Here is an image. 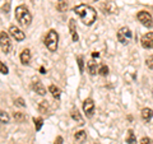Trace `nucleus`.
<instances>
[{
    "mask_svg": "<svg viewBox=\"0 0 153 144\" xmlns=\"http://www.w3.org/2000/svg\"><path fill=\"white\" fill-rule=\"evenodd\" d=\"M140 44L144 49H153V32H148L140 38Z\"/></svg>",
    "mask_w": 153,
    "mask_h": 144,
    "instance_id": "1a4fd4ad",
    "label": "nucleus"
},
{
    "mask_svg": "<svg viewBox=\"0 0 153 144\" xmlns=\"http://www.w3.org/2000/svg\"><path fill=\"white\" fill-rule=\"evenodd\" d=\"M9 120H10V117H9L8 112H5V111H0V122L8 124V122H9Z\"/></svg>",
    "mask_w": 153,
    "mask_h": 144,
    "instance_id": "4be33fe9",
    "label": "nucleus"
},
{
    "mask_svg": "<svg viewBox=\"0 0 153 144\" xmlns=\"http://www.w3.org/2000/svg\"><path fill=\"white\" fill-rule=\"evenodd\" d=\"M40 73H41V74H45V73H46V70H45L44 66H41V68H40Z\"/></svg>",
    "mask_w": 153,
    "mask_h": 144,
    "instance_id": "2f4dec72",
    "label": "nucleus"
},
{
    "mask_svg": "<svg viewBox=\"0 0 153 144\" xmlns=\"http://www.w3.org/2000/svg\"><path fill=\"white\" fill-rule=\"evenodd\" d=\"M98 56H100L98 52H93V54H92V57H93V59H94V57H98Z\"/></svg>",
    "mask_w": 153,
    "mask_h": 144,
    "instance_id": "473e14b6",
    "label": "nucleus"
},
{
    "mask_svg": "<svg viewBox=\"0 0 153 144\" xmlns=\"http://www.w3.org/2000/svg\"><path fill=\"white\" fill-rule=\"evenodd\" d=\"M56 9L59 12H66L68 10V0H57L56 3Z\"/></svg>",
    "mask_w": 153,
    "mask_h": 144,
    "instance_id": "dca6fc26",
    "label": "nucleus"
},
{
    "mask_svg": "<svg viewBox=\"0 0 153 144\" xmlns=\"http://www.w3.org/2000/svg\"><path fill=\"white\" fill-rule=\"evenodd\" d=\"M140 144H153V140L151 138H143L140 140Z\"/></svg>",
    "mask_w": 153,
    "mask_h": 144,
    "instance_id": "c85d7f7f",
    "label": "nucleus"
},
{
    "mask_svg": "<svg viewBox=\"0 0 153 144\" xmlns=\"http://www.w3.org/2000/svg\"><path fill=\"white\" fill-rule=\"evenodd\" d=\"M115 4L112 3V1H107L105 5L102 7V8H105V10H103V13H106V14H110V13H114V10L112 9H110V7H114Z\"/></svg>",
    "mask_w": 153,
    "mask_h": 144,
    "instance_id": "393cba45",
    "label": "nucleus"
},
{
    "mask_svg": "<svg viewBox=\"0 0 153 144\" xmlns=\"http://www.w3.org/2000/svg\"><path fill=\"white\" fill-rule=\"evenodd\" d=\"M126 143L128 144H137V138H135V134L131 129L128 130V135H126Z\"/></svg>",
    "mask_w": 153,
    "mask_h": 144,
    "instance_id": "6ab92c4d",
    "label": "nucleus"
},
{
    "mask_svg": "<svg viewBox=\"0 0 153 144\" xmlns=\"http://www.w3.org/2000/svg\"><path fill=\"white\" fill-rule=\"evenodd\" d=\"M146 65H147L149 69H153V55H151L149 57H147V60H146Z\"/></svg>",
    "mask_w": 153,
    "mask_h": 144,
    "instance_id": "cd10ccee",
    "label": "nucleus"
},
{
    "mask_svg": "<svg viewBox=\"0 0 153 144\" xmlns=\"http://www.w3.org/2000/svg\"><path fill=\"white\" fill-rule=\"evenodd\" d=\"M33 122H35V128H36V130L37 131H40L41 130V128H42V125H44V119L42 117H35L33 119Z\"/></svg>",
    "mask_w": 153,
    "mask_h": 144,
    "instance_id": "412c9836",
    "label": "nucleus"
},
{
    "mask_svg": "<svg viewBox=\"0 0 153 144\" xmlns=\"http://www.w3.org/2000/svg\"><path fill=\"white\" fill-rule=\"evenodd\" d=\"M70 116H71V119H73L74 121L78 122L79 125H83V124H84V120H83L82 116H80V114H79L78 110H73V111L70 112Z\"/></svg>",
    "mask_w": 153,
    "mask_h": 144,
    "instance_id": "4468645a",
    "label": "nucleus"
},
{
    "mask_svg": "<svg viewBox=\"0 0 153 144\" xmlns=\"http://www.w3.org/2000/svg\"><path fill=\"white\" fill-rule=\"evenodd\" d=\"M16 103L18 105V106H21V107H25V106H26L25 101H23V98H21V97H19V98H17V99H16Z\"/></svg>",
    "mask_w": 153,
    "mask_h": 144,
    "instance_id": "c756f323",
    "label": "nucleus"
},
{
    "mask_svg": "<svg viewBox=\"0 0 153 144\" xmlns=\"http://www.w3.org/2000/svg\"><path fill=\"white\" fill-rule=\"evenodd\" d=\"M13 116H14V119H16L17 122H23V121L26 120V116H25V115H23L22 112H14Z\"/></svg>",
    "mask_w": 153,
    "mask_h": 144,
    "instance_id": "b1692460",
    "label": "nucleus"
},
{
    "mask_svg": "<svg viewBox=\"0 0 153 144\" xmlns=\"http://www.w3.org/2000/svg\"><path fill=\"white\" fill-rule=\"evenodd\" d=\"M0 47L4 54H9L12 50V41H10V37L5 31H1L0 32Z\"/></svg>",
    "mask_w": 153,
    "mask_h": 144,
    "instance_id": "20e7f679",
    "label": "nucleus"
},
{
    "mask_svg": "<svg viewBox=\"0 0 153 144\" xmlns=\"http://www.w3.org/2000/svg\"><path fill=\"white\" fill-rule=\"evenodd\" d=\"M30 61H31V51L28 49H25L21 54V63L23 65H28Z\"/></svg>",
    "mask_w": 153,
    "mask_h": 144,
    "instance_id": "9b49d317",
    "label": "nucleus"
},
{
    "mask_svg": "<svg viewBox=\"0 0 153 144\" xmlns=\"http://www.w3.org/2000/svg\"><path fill=\"white\" fill-rule=\"evenodd\" d=\"M85 138H87V133H85L84 130H79V131H76L75 133V135H74V139L78 143H83L85 140Z\"/></svg>",
    "mask_w": 153,
    "mask_h": 144,
    "instance_id": "f3484780",
    "label": "nucleus"
},
{
    "mask_svg": "<svg viewBox=\"0 0 153 144\" xmlns=\"http://www.w3.org/2000/svg\"><path fill=\"white\" fill-rule=\"evenodd\" d=\"M76 63H78V66H79V71L83 73L84 71V60H83V56H78L76 57Z\"/></svg>",
    "mask_w": 153,
    "mask_h": 144,
    "instance_id": "a878e982",
    "label": "nucleus"
},
{
    "mask_svg": "<svg viewBox=\"0 0 153 144\" xmlns=\"http://www.w3.org/2000/svg\"><path fill=\"white\" fill-rule=\"evenodd\" d=\"M73 10L76 16L80 18V21L87 26L93 24L94 21L97 19V12H96L92 7L87 5V4H79L78 7H75L73 9Z\"/></svg>",
    "mask_w": 153,
    "mask_h": 144,
    "instance_id": "f257e3e1",
    "label": "nucleus"
},
{
    "mask_svg": "<svg viewBox=\"0 0 153 144\" xmlns=\"http://www.w3.org/2000/svg\"><path fill=\"white\" fill-rule=\"evenodd\" d=\"M49 92L52 94V97L56 98V99H59L60 98V94H61V91L59 87H56V85L54 84H51L50 87H49Z\"/></svg>",
    "mask_w": 153,
    "mask_h": 144,
    "instance_id": "2eb2a0df",
    "label": "nucleus"
},
{
    "mask_svg": "<svg viewBox=\"0 0 153 144\" xmlns=\"http://www.w3.org/2000/svg\"><path fill=\"white\" fill-rule=\"evenodd\" d=\"M57 45H59V35L55 30H50L45 37V46L49 49V51L55 52L57 50Z\"/></svg>",
    "mask_w": 153,
    "mask_h": 144,
    "instance_id": "7ed1b4c3",
    "label": "nucleus"
},
{
    "mask_svg": "<svg viewBox=\"0 0 153 144\" xmlns=\"http://www.w3.org/2000/svg\"><path fill=\"white\" fill-rule=\"evenodd\" d=\"M16 19L18 21L19 26L23 28H27L32 22V16L30 10L25 5H19L16 8Z\"/></svg>",
    "mask_w": 153,
    "mask_h": 144,
    "instance_id": "f03ea898",
    "label": "nucleus"
},
{
    "mask_svg": "<svg viewBox=\"0 0 153 144\" xmlns=\"http://www.w3.org/2000/svg\"><path fill=\"white\" fill-rule=\"evenodd\" d=\"M94 144H98V143H94Z\"/></svg>",
    "mask_w": 153,
    "mask_h": 144,
    "instance_id": "f704fd0d",
    "label": "nucleus"
},
{
    "mask_svg": "<svg viewBox=\"0 0 153 144\" xmlns=\"http://www.w3.org/2000/svg\"><path fill=\"white\" fill-rule=\"evenodd\" d=\"M131 38V31L129 30L128 27H123L120 30L117 31V41L120 42V44L125 45L128 44V41Z\"/></svg>",
    "mask_w": 153,
    "mask_h": 144,
    "instance_id": "423d86ee",
    "label": "nucleus"
},
{
    "mask_svg": "<svg viewBox=\"0 0 153 144\" xmlns=\"http://www.w3.org/2000/svg\"><path fill=\"white\" fill-rule=\"evenodd\" d=\"M98 74L102 76H107L108 75V66L107 65H101L98 69Z\"/></svg>",
    "mask_w": 153,
    "mask_h": 144,
    "instance_id": "5701e85b",
    "label": "nucleus"
},
{
    "mask_svg": "<svg viewBox=\"0 0 153 144\" xmlns=\"http://www.w3.org/2000/svg\"><path fill=\"white\" fill-rule=\"evenodd\" d=\"M0 73L1 74H8L9 70H8V66L3 63V61H0Z\"/></svg>",
    "mask_w": 153,
    "mask_h": 144,
    "instance_id": "bb28decb",
    "label": "nucleus"
},
{
    "mask_svg": "<svg viewBox=\"0 0 153 144\" xmlns=\"http://www.w3.org/2000/svg\"><path fill=\"white\" fill-rule=\"evenodd\" d=\"M47 110H49V103H47V101H41L40 105H38V111L42 112V114H46Z\"/></svg>",
    "mask_w": 153,
    "mask_h": 144,
    "instance_id": "aec40b11",
    "label": "nucleus"
},
{
    "mask_svg": "<svg viewBox=\"0 0 153 144\" xmlns=\"http://www.w3.org/2000/svg\"><path fill=\"white\" fill-rule=\"evenodd\" d=\"M152 117H153V110L152 108L146 107V108L142 110V119L144 120L146 122H149Z\"/></svg>",
    "mask_w": 153,
    "mask_h": 144,
    "instance_id": "ddd939ff",
    "label": "nucleus"
},
{
    "mask_svg": "<svg viewBox=\"0 0 153 144\" xmlns=\"http://www.w3.org/2000/svg\"><path fill=\"white\" fill-rule=\"evenodd\" d=\"M137 18L144 27H147V28H152L153 27V18L148 12H144V10L139 12L138 13V16H137Z\"/></svg>",
    "mask_w": 153,
    "mask_h": 144,
    "instance_id": "39448f33",
    "label": "nucleus"
},
{
    "mask_svg": "<svg viewBox=\"0 0 153 144\" xmlns=\"http://www.w3.org/2000/svg\"><path fill=\"white\" fill-rule=\"evenodd\" d=\"M54 144H63V137H57L55 139V143Z\"/></svg>",
    "mask_w": 153,
    "mask_h": 144,
    "instance_id": "7c9ffc66",
    "label": "nucleus"
},
{
    "mask_svg": "<svg viewBox=\"0 0 153 144\" xmlns=\"http://www.w3.org/2000/svg\"><path fill=\"white\" fill-rule=\"evenodd\" d=\"M9 35H10L13 38H16V41H18V42H21L26 38L25 32L22 30H19V28L16 26H10V28H9Z\"/></svg>",
    "mask_w": 153,
    "mask_h": 144,
    "instance_id": "0eeeda50",
    "label": "nucleus"
},
{
    "mask_svg": "<svg viewBox=\"0 0 153 144\" xmlns=\"http://www.w3.org/2000/svg\"><path fill=\"white\" fill-rule=\"evenodd\" d=\"M88 70H89V73L94 75V74H97L98 73V69H97V61H94V60H91L88 61Z\"/></svg>",
    "mask_w": 153,
    "mask_h": 144,
    "instance_id": "a211bd4d",
    "label": "nucleus"
},
{
    "mask_svg": "<svg viewBox=\"0 0 153 144\" xmlns=\"http://www.w3.org/2000/svg\"><path fill=\"white\" fill-rule=\"evenodd\" d=\"M32 88H33V91L37 93V94H40V96H45L46 94V89H45V87L42 85V83L40 80H35L32 83Z\"/></svg>",
    "mask_w": 153,
    "mask_h": 144,
    "instance_id": "9d476101",
    "label": "nucleus"
},
{
    "mask_svg": "<svg viewBox=\"0 0 153 144\" xmlns=\"http://www.w3.org/2000/svg\"><path fill=\"white\" fill-rule=\"evenodd\" d=\"M93 1H97V0H93Z\"/></svg>",
    "mask_w": 153,
    "mask_h": 144,
    "instance_id": "72a5a7b5",
    "label": "nucleus"
},
{
    "mask_svg": "<svg viewBox=\"0 0 153 144\" xmlns=\"http://www.w3.org/2000/svg\"><path fill=\"white\" fill-rule=\"evenodd\" d=\"M69 30H70L73 41L76 42L79 40V37H78V35H76V27H75V21H74V19H69Z\"/></svg>",
    "mask_w": 153,
    "mask_h": 144,
    "instance_id": "f8f14e48",
    "label": "nucleus"
},
{
    "mask_svg": "<svg viewBox=\"0 0 153 144\" xmlns=\"http://www.w3.org/2000/svg\"><path fill=\"white\" fill-rule=\"evenodd\" d=\"M83 111L88 117H92L94 114V102L92 98H87L83 102Z\"/></svg>",
    "mask_w": 153,
    "mask_h": 144,
    "instance_id": "6e6552de",
    "label": "nucleus"
}]
</instances>
